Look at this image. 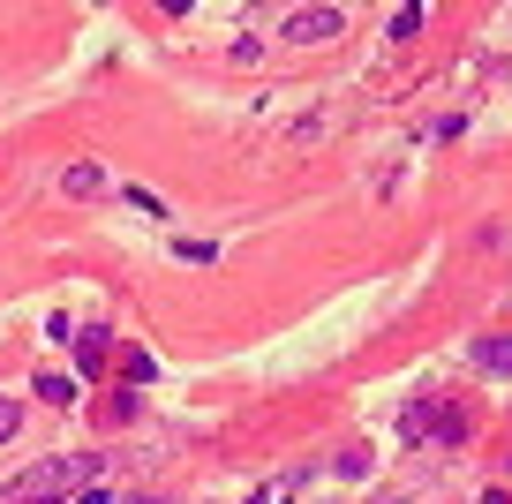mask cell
<instances>
[{"label":"cell","instance_id":"cell-1","mask_svg":"<svg viewBox=\"0 0 512 504\" xmlns=\"http://www.w3.org/2000/svg\"><path fill=\"white\" fill-rule=\"evenodd\" d=\"M91 467V459H46V467L16 474V482L0 489V497H16V504H68V482Z\"/></svg>","mask_w":512,"mask_h":504},{"label":"cell","instance_id":"cell-2","mask_svg":"<svg viewBox=\"0 0 512 504\" xmlns=\"http://www.w3.org/2000/svg\"><path fill=\"white\" fill-rule=\"evenodd\" d=\"M279 31H287V46H324V38L347 31V16H339V8H309V16H287Z\"/></svg>","mask_w":512,"mask_h":504},{"label":"cell","instance_id":"cell-3","mask_svg":"<svg viewBox=\"0 0 512 504\" xmlns=\"http://www.w3.org/2000/svg\"><path fill=\"white\" fill-rule=\"evenodd\" d=\"M467 369H482V377H512V331L475 339V347H467Z\"/></svg>","mask_w":512,"mask_h":504},{"label":"cell","instance_id":"cell-4","mask_svg":"<svg viewBox=\"0 0 512 504\" xmlns=\"http://www.w3.org/2000/svg\"><path fill=\"white\" fill-rule=\"evenodd\" d=\"M98 189H106V166H98V158H76V166H61V196H68V204H91Z\"/></svg>","mask_w":512,"mask_h":504},{"label":"cell","instance_id":"cell-5","mask_svg":"<svg viewBox=\"0 0 512 504\" xmlns=\"http://www.w3.org/2000/svg\"><path fill=\"white\" fill-rule=\"evenodd\" d=\"M430 429H437L430 444H467V414L452 407V399H437V407H430Z\"/></svg>","mask_w":512,"mask_h":504},{"label":"cell","instance_id":"cell-6","mask_svg":"<svg viewBox=\"0 0 512 504\" xmlns=\"http://www.w3.org/2000/svg\"><path fill=\"white\" fill-rule=\"evenodd\" d=\"M38 399H46V407H76V377H61V369H38Z\"/></svg>","mask_w":512,"mask_h":504},{"label":"cell","instance_id":"cell-7","mask_svg":"<svg viewBox=\"0 0 512 504\" xmlns=\"http://www.w3.org/2000/svg\"><path fill=\"white\" fill-rule=\"evenodd\" d=\"M121 377L136 384V392H144V384H159V362H151L144 347H128V354H121Z\"/></svg>","mask_w":512,"mask_h":504},{"label":"cell","instance_id":"cell-8","mask_svg":"<svg viewBox=\"0 0 512 504\" xmlns=\"http://www.w3.org/2000/svg\"><path fill=\"white\" fill-rule=\"evenodd\" d=\"M106 347H113V339H106V324L76 331V354H83V369H98V362H106Z\"/></svg>","mask_w":512,"mask_h":504},{"label":"cell","instance_id":"cell-9","mask_svg":"<svg viewBox=\"0 0 512 504\" xmlns=\"http://www.w3.org/2000/svg\"><path fill=\"white\" fill-rule=\"evenodd\" d=\"M128 414H136V384L113 392V399H98V422H128Z\"/></svg>","mask_w":512,"mask_h":504},{"label":"cell","instance_id":"cell-10","mask_svg":"<svg viewBox=\"0 0 512 504\" xmlns=\"http://www.w3.org/2000/svg\"><path fill=\"white\" fill-rule=\"evenodd\" d=\"M174 256H181V264H219V249H211V241H174Z\"/></svg>","mask_w":512,"mask_h":504},{"label":"cell","instance_id":"cell-11","mask_svg":"<svg viewBox=\"0 0 512 504\" xmlns=\"http://www.w3.org/2000/svg\"><path fill=\"white\" fill-rule=\"evenodd\" d=\"M415 31H422V0H407L400 16H392V38H415Z\"/></svg>","mask_w":512,"mask_h":504},{"label":"cell","instance_id":"cell-12","mask_svg":"<svg viewBox=\"0 0 512 504\" xmlns=\"http://www.w3.org/2000/svg\"><path fill=\"white\" fill-rule=\"evenodd\" d=\"M16 429H23V407H16V399H0V444L16 437Z\"/></svg>","mask_w":512,"mask_h":504},{"label":"cell","instance_id":"cell-13","mask_svg":"<svg viewBox=\"0 0 512 504\" xmlns=\"http://www.w3.org/2000/svg\"><path fill=\"white\" fill-rule=\"evenodd\" d=\"M68 504H113V489H106V482H83V489H76Z\"/></svg>","mask_w":512,"mask_h":504},{"label":"cell","instance_id":"cell-14","mask_svg":"<svg viewBox=\"0 0 512 504\" xmlns=\"http://www.w3.org/2000/svg\"><path fill=\"white\" fill-rule=\"evenodd\" d=\"M482 504H512V489H482Z\"/></svg>","mask_w":512,"mask_h":504},{"label":"cell","instance_id":"cell-15","mask_svg":"<svg viewBox=\"0 0 512 504\" xmlns=\"http://www.w3.org/2000/svg\"><path fill=\"white\" fill-rule=\"evenodd\" d=\"M317 8H324V0H317Z\"/></svg>","mask_w":512,"mask_h":504}]
</instances>
